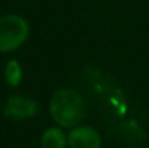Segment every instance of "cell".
Instances as JSON below:
<instances>
[{
	"label": "cell",
	"instance_id": "obj_1",
	"mask_svg": "<svg viewBox=\"0 0 149 148\" xmlns=\"http://www.w3.org/2000/svg\"><path fill=\"white\" fill-rule=\"evenodd\" d=\"M52 119L62 128H74L86 116V105L83 96L72 89L56 90L49 102Z\"/></svg>",
	"mask_w": 149,
	"mask_h": 148
},
{
	"label": "cell",
	"instance_id": "obj_2",
	"mask_svg": "<svg viewBox=\"0 0 149 148\" xmlns=\"http://www.w3.org/2000/svg\"><path fill=\"white\" fill-rule=\"evenodd\" d=\"M31 26L20 15H4L0 18V52L19 49L29 38Z\"/></svg>",
	"mask_w": 149,
	"mask_h": 148
},
{
	"label": "cell",
	"instance_id": "obj_3",
	"mask_svg": "<svg viewBox=\"0 0 149 148\" xmlns=\"http://www.w3.org/2000/svg\"><path fill=\"white\" fill-rule=\"evenodd\" d=\"M38 110V103L32 99L22 97V96H12L6 100L4 105V116L12 118L15 121H23L32 118Z\"/></svg>",
	"mask_w": 149,
	"mask_h": 148
},
{
	"label": "cell",
	"instance_id": "obj_4",
	"mask_svg": "<svg viewBox=\"0 0 149 148\" xmlns=\"http://www.w3.org/2000/svg\"><path fill=\"white\" fill-rule=\"evenodd\" d=\"M68 145L71 148H100L101 137L91 126H74L68 134Z\"/></svg>",
	"mask_w": 149,
	"mask_h": 148
},
{
	"label": "cell",
	"instance_id": "obj_5",
	"mask_svg": "<svg viewBox=\"0 0 149 148\" xmlns=\"http://www.w3.org/2000/svg\"><path fill=\"white\" fill-rule=\"evenodd\" d=\"M67 145V137L58 126L48 128L41 138V147L42 148H65Z\"/></svg>",
	"mask_w": 149,
	"mask_h": 148
},
{
	"label": "cell",
	"instance_id": "obj_6",
	"mask_svg": "<svg viewBox=\"0 0 149 148\" xmlns=\"http://www.w3.org/2000/svg\"><path fill=\"white\" fill-rule=\"evenodd\" d=\"M22 77H23V70H22L20 62L17 60H9L6 67H4L6 83L10 87H17L22 81Z\"/></svg>",
	"mask_w": 149,
	"mask_h": 148
}]
</instances>
